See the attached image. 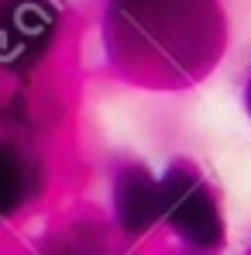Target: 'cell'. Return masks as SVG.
Segmentation results:
<instances>
[{
	"label": "cell",
	"mask_w": 251,
	"mask_h": 255,
	"mask_svg": "<svg viewBox=\"0 0 251 255\" xmlns=\"http://www.w3.org/2000/svg\"><path fill=\"white\" fill-rule=\"evenodd\" d=\"M186 255H200V252H186Z\"/></svg>",
	"instance_id": "8992f818"
},
{
	"label": "cell",
	"mask_w": 251,
	"mask_h": 255,
	"mask_svg": "<svg viewBox=\"0 0 251 255\" xmlns=\"http://www.w3.org/2000/svg\"><path fill=\"white\" fill-rule=\"evenodd\" d=\"M59 14L48 0H0V66H35L55 38Z\"/></svg>",
	"instance_id": "7a4b0ae2"
},
{
	"label": "cell",
	"mask_w": 251,
	"mask_h": 255,
	"mask_svg": "<svg viewBox=\"0 0 251 255\" xmlns=\"http://www.w3.org/2000/svg\"><path fill=\"white\" fill-rule=\"evenodd\" d=\"M24 193H28V166H24V159L14 148L0 145V217H7L14 211L24 200Z\"/></svg>",
	"instance_id": "277c9868"
},
{
	"label": "cell",
	"mask_w": 251,
	"mask_h": 255,
	"mask_svg": "<svg viewBox=\"0 0 251 255\" xmlns=\"http://www.w3.org/2000/svg\"><path fill=\"white\" fill-rule=\"evenodd\" d=\"M114 221L124 235H145L162 221L159 179L145 166H124L114 176Z\"/></svg>",
	"instance_id": "3957f363"
},
{
	"label": "cell",
	"mask_w": 251,
	"mask_h": 255,
	"mask_svg": "<svg viewBox=\"0 0 251 255\" xmlns=\"http://www.w3.org/2000/svg\"><path fill=\"white\" fill-rule=\"evenodd\" d=\"M159 207H162L166 228L189 252L213 255L224 245L227 224H224L220 200L213 186L193 166L172 162L159 176Z\"/></svg>",
	"instance_id": "6da1fadb"
},
{
	"label": "cell",
	"mask_w": 251,
	"mask_h": 255,
	"mask_svg": "<svg viewBox=\"0 0 251 255\" xmlns=\"http://www.w3.org/2000/svg\"><path fill=\"white\" fill-rule=\"evenodd\" d=\"M245 111H248V118H251V76L245 80Z\"/></svg>",
	"instance_id": "5b68a950"
}]
</instances>
